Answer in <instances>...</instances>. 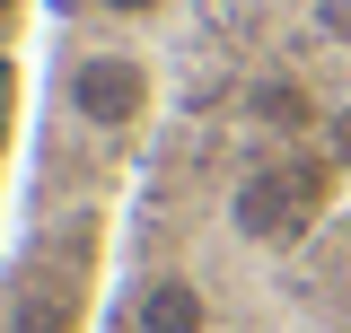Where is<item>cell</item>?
<instances>
[{
    "mask_svg": "<svg viewBox=\"0 0 351 333\" xmlns=\"http://www.w3.org/2000/svg\"><path fill=\"white\" fill-rule=\"evenodd\" d=\"M132 325L141 333H211V298L193 272H149L132 290Z\"/></svg>",
    "mask_w": 351,
    "mask_h": 333,
    "instance_id": "cell-3",
    "label": "cell"
},
{
    "mask_svg": "<svg viewBox=\"0 0 351 333\" xmlns=\"http://www.w3.org/2000/svg\"><path fill=\"white\" fill-rule=\"evenodd\" d=\"M97 9H106L114 27H149V18H167L176 0H97Z\"/></svg>",
    "mask_w": 351,
    "mask_h": 333,
    "instance_id": "cell-6",
    "label": "cell"
},
{
    "mask_svg": "<svg viewBox=\"0 0 351 333\" xmlns=\"http://www.w3.org/2000/svg\"><path fill=\"white\" fill-rule=\"evenodd\" d=\"M9 9H18V0H0V18H9Z\"/></svg>",
    "mask_w": 351,
    "mask_h": 333,
    "instance_id": "cell-7",
    "label": "cell"
},
{
    "mask_svg": "<svg viewBox=\"0 0 351 333\" xmlns=\"http://www.w3.org/2000/svg\"><path fill=\"white\" fill-rule=\"evenodd\" d=\"M334 202V166L307 158V149H281V158H263L237 175V193H228V228L246 237V246H299L307 228L325 219Z\"/></svg>",
    "mask_w": 351,
    "mask_h": 333,
    "instance_id": "cell-1",
    "label": "cell"
},
{
    "mask_svg": "<svg viewBox=\"0 0 351 333\" xmlns=\"http://www.w3.org/2000/svg\"><path fill=\"white\" fill-rule=\"evenodd\" d=\"M62 106L80 114L88 132H141L149 106H158V71L123 53V44H97V53H71L62 71Z\"/></svg>",
    "mask_w": 351,
    "mask_h": 333,
    "instance_id": "cell-2",
    "label": "cell"
},
{
    "mask_svg": "<svg viewBox=\"0 0 351 333\" xmlns=\"http://www.w3.org/2000/svg\"><path fill=\"white\" fill-rule=\"evenodd\" d=\"M0 325H9V333H80V290L53 281V272H27V281H9Z\"/></svg>",
    "mask_w": 351,
    "mask_h": 333,
    "instance_id": "cell-4",
    "label": "cell"
},
{
    "mask_svg": "<svg viewBox=\"0 0 351 333\" xmlns=\"http://www.w3.org/2000/svg\"><path fill=\"white\" fill-rule=\"evenodd\" d=\"M255 114H263L272 132H307V123H316V97L290 88V79H263V88H255Z\"/></svg>",
    "mask_w": 351,
    "mask_h": 333,
    "instance_id": "cell-5",
    "label": "cell"
}]
</instances>
